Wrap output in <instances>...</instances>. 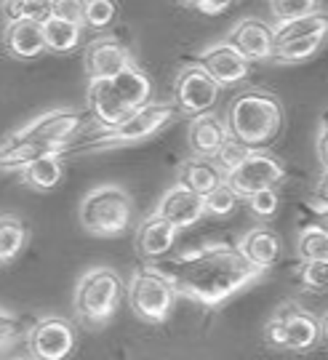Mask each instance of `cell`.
Here are the masks:
<instances>
[{"label":"cell","instance_id":"cell-1","mask_svg":"<svg viewBox=\"0 0 328 360\" xmlns=\"http://www.w3.org/2000/svg\"><path fill=\"white\" fill-rule=\"evenodd\" d=\"M171 281L174 291L198 302L203 307H219L256 281L259 270L240 257L238 248L225 243H208L182 251L163 267H158Z\"/></svg>","mask_w":328,"mask_h":360},{"label":"cell","instance_id":"cell-2","mask_svg":"<svg viewBox=\"0 0 328 360\" xmlns=\"http://www.w3.org/2000/svg\"><path fill=\"white\" fill-rule=\"evenodd\" d=\"M225 123L232 139L246 144L248 150H265L283 129V104L270 91L248 89L232 96Z\"/></svg>","mask_w":328,"mask_h":360},{"label":"cell","instance_id":"cell-3","mask_svg":"<svg viewBox=\"0 0 328 360\" xmlns=\"http://www.w3.org/2000/svg\"><path fill=\"white\" fill-rule=\"evenodd\" d=\"M128 285L113 267H94L75 285V307L77 321L89 328H101L115 318Z\"/></svg>","mask_w":328,"mask_h":360},{"label":"cell","instance_id":"cell-4","mask_svg":"<svg viewBox=\"0 0 328 360\" xmlns=\"http://www.w3.org/2000/svg\"><path fill=\"white\" fill-rule=\"evenodd\" d=\"M77 219L80 227L94 238H118L128 232L134 219L131 195L120 184H99L83 195Z\"/></svg>","mask_w":328,"mask_h":360},{"label":"cell","instance_id":"cell-5","mask_svg":"<svg viewBox=\"0 0 328 360\" xmlns=\"http://www.w3.org/2000/svg\"><path fill=\"white\" fill-rule=\"evenodd\" d=\"M177 104L168 102H150L147 107L137 110L128 117L123 126L113 131H104L99 139H94L83 147V153H104V150H118V147H131V144H141L158 136L163 129L171 126V120L177 117Z\"/></svg>","mask_w":328,"mask_h":360},{"label":"cell","instance_id":"cell-6","mask_svg":"<svg viewBox=\"0 0 328 360\" xmlns=\"http://www.w3.org/2000/svg\"><path fill=\"white\" fill-rule=\"evenodd\" d=\"M174 299H177L174 285L158 267H139L131 275L128 304L139 321L150 323V326L165 323L174 309Z\"/></svg>","mask_w":328,"mask_h":360},{"label":"cell","instance_id":"cell-7","mask_svg":"<svg viewBox=\"0 0 328 360\" xmlns=\"http://www.w3.org/2000/svg\"><path fill=\"white\" fill-rule=\"evenodd\" d=\"M86 112L80 110H67V107H56L49 110L43 115L32 117L30 123H25L19 131H13L19 139H27L32 144L46 147L49 153H64L67 144L75 139L80 131L86 129Z\"/></svg>","mask_w":328,"mask_h":360},{"label":"cell","instance_id":"cell-8","mask_svg":"<svg viewBox=\"0 0 328 360\" xmlns=\"http://www.w3.org/2000/svg\"><path fill=\"white\" fill-rule=\"evenodd\" d=\"M286 179V166L267 150H251L235 171L227 174V187L240 200H248L262 190H275Z\"/></svg>","mask_w":328,"mask_h":360},{"label":"cell","instance_id":"cell-9","mask_svg":"<svg viewBox=\"0 0 328 360\" xmlns=\"http://www.w3.org/2000/svg\"><path fill=\"white\" fill-rule=\"evenodd\" d=\"M75 347V326L62 315H46L27 328V349L32 360H70Z\"/></svg>","mask_w":328,"mask_h":360},{"label":"cell","instance_id":"cell-10","mask_svg":"<svg viewBox=\"0 0 328 360\" xmlns=\"http://www.w3.org/2000/svg\"><path fill=\"white\" fill-rule=\"evenodd\" d=\"M219 94H222V86L198 62L184 65L177 72V80H174V104H177L179 112L192 117L206 115V112H211V107L216 104Z\"/></svg>","mask_w":328,"mask_h":360},{"label":"cell","instance_id":"cell-11","mask_svg":"<svg viewBox=\"0 0 328 360\" xmlns=\"http://www.w3.org/2000/svg\"><path fill=\"white\" fill-rule=\"evenodd\" d=\"M83 65H86V75L89 80H113L126 67L134 65V56L126 46L113 35H101V38L91 40L83 51Z\"/></svg>","mask_w":328,"mask_h":360},{"label":"cell","instance_id":"cell-12","mask_svg":"<svg viewBox=\"0 0 328 360\" xmlns=\"http://www.w3.org/2000/svg\"><path fill=\"white\" fill-rule=\"evenodd\" d=\"M198 65L214 77L222 89H225V86H235V83H240V80H246L248 72H251V62H248V59H246L229 40H222V43L208 46V49L201 53Z\"/></svg>","mask_w":328,"mask_h":360},{"label":"cell","instance_id":"cell-13","mask_svg":"<svg viewBox=\"0 0 328 360\" xmlns=\"http://www.w3.org/2000/svg\"><path fill=\"white\" fill-rule=\"evenodd\" d=\"M86 102H89L91 117L99 123L101 129H107V131L123 126L128 117L134 115V110H131V107L120 99V94L115 91L113 80H89Z\"/></svg>","mask_w":328,"mask_h":360},{"label":"cell","instance_id":"cell-14","mask_svg":"<svg viewBox=\"0 0 328 360\" xmlns=\"http://www.w3.org/2000/svg\"><path fill=\"white\" fill-rule=\"evenodd\" d=\"M158 217H163L165 221H171L177 230H184V227H192L198 224L203 217H206V200L203 195L192 193L184 184H174L163 193V198L158 200V208H155Z\"/></svg>","mask_w":328,"mask_h":360},{"label":"cell","instance_id":"cell-15","mask_svg":"<svg viewBox=\"0 0 328 360\" xmlns=\"http://www.w3.org/2000/svg\"><path fill=\"white\" fill-rule=\"evenodd\" d=\"M227 40L248 62H265L275 56V27H270L256 16L240 19Z\"/></svg>","mask_w":328,"mask_h":360},{"label":"cell","instance_id":"cell-16","mask_svg":"<svg viewBox=\"0 0 328 360\" xmlns=\"http://www.w3.org/2000/svg\"><path fill=\"white\" fill-rule=\"evenodd\" d=\"M3 51L16 62H30V59L43 56L49 51L43 22H32V19L6 22V27H3Z\"/></svg>","mask_w":328,"mask_h":360},{"label":"cell","instance_id":"cell-17","mask_svg":"<svg viewBox=\"0 0 328 360\" xmlns=\"http://www.w3.org/2000/svg\"><path fill=\"white\" fill-rule=\"evenodd\" d=\"M177 235L179 230L171 221H165L163 217H158L152 211L150 217L144 219V221H139V227H137V240H134L137 254L144 262H160V259H165L174 251Z\"/></svg>","mask_w":328,"mask_h":360},{"label":"cell","instance_id":"cell-18","mask_svg":"<svg viewBox=\"0 0 328 360\" xmlns=\"http://www.w3.org/2000/svg\"><path fill=\"white\" fill-rule=\"evenodd\" d=\"M286 323V352H313L320 345V321L299 304L278 309Z\"/></svg>","mask_w":328,"mask_h":360},{"label":"cell","instance_id":"cell-19","mask_svg":"<svg viewBox=\"0 0 328 360\" xmlns=\"http://www.w3.org/2000/svg\"><path fill=\"white\" fill-rule=\"evenodd\" d=\"M229 131L225 117L216 112H206L189 120L187 129V144L195 158H216V153L227 144Z\"/></svg>","mask_w":328,"mask_h":360},{"label":"cell","instance_id":"cell-20","mask_svg":"<svg viewBox=\"0 0 328 360\" xmlns=\"http://www.w3.org/2000/svg\"><path fill=\"white\" fill-rule=\"evenodd\" d=\"M179 184L189 187L192 193L198 195H211L219 190L222 184H227V174L222 171V166L216 163L214 158H189L179 166Z\"/></svg>","mask_w":328,"mask_h":360},{"label":"cell","instance_id":"cell-21","mask_svg":"<svg viewBox=\"0 0 328 360\" xmlns=\"http://www.w3.org/2000/svg\"><path fill=\"white\" fill-rule=\"evenodd\" d=\"M240 257L246 259L251 267L262 272L267 267H272L280 257V238L278 232H272L270 227H253L248 230L238 243Z\"/></svg>","mask_w":328,"mask_h":360},{"label":"cell","instance_id":"cell-22","mask_svg":"<svg viewBox=\"0 0 328 360\" xmlns=\"http://www.w3.org/2000/svg\"><path fill=\"white\" fill-rule=\"evenodd\" d=\"M19 179L35 193H53L64 179V153H51L32 160L19 171Z\"/></svg>","mask_w":328,"mask_h":360},{"label":"cell","instance_id":"cell-23","mask_svg":"<svg viewBox=\"0 0 328 360\" xmlns=\"http://www.w3.org/2000/svg\"><path fill=\"white\" fill-rule=\"evenodd\" d=\"M113 86L120 94V99L134 112L152 102V80L147 77V72H141L139 67H137V62L131 67H126L118 77H113Z\"/></svg>","mask_w":328,"mask_h":360},{"label":"cell","instance_id":"cell-24","mask_svg":"<svg viewBox=\"0 0 328 360\" xmlns=\"http://www.w3.org/2000/svg\"><path fill=\"white\" fill-rule=\"evenodd\" d=\"M27 243H30V230L25 219L16 214H0V267L13 264L25 254Z\"/></svg>","mask_w":328,"mask_h":360},{"label":"cell","instance_id":"cell-25","mask_svg":"<svg viewBox=\"0 0 328 360\" xmlns=\"http://www.w3.org/2000/svg\"><path fill=\"white\" fill-rule=\"evenodd\" d=\"M83 30L86 27L77 25V22H67V19L51 16L49 22H43L46 49L51 53H72L83 43Z\"/></svg>","mask_w":328,"mask_h":360},{"label":"cell","instance_id":"cell-26","mask_svg":"<svg viewBox=\"0 0 328 360\" xmlns=\"http://www.w3.org/2000/svg\"><path fill=\"white\" fill-rule=\"evenodd\" d=\"M328 35H315V38H299V40H280L275 43V56L283 65H296V62H304V59H313L323 43H326Z\"/></svg>","mask_w":328,"mask_h":360},{"label":"cell","instance_id":"cell-27","mask_svg":"<svg viewBox=\"0 0 328 360\" xmlns=\"http://www.w3.org/2000/svg\"><path fill=\"white\" fill-rule=\"evenodd\" d=\"M323 8L326 6L320 0H270V13L275 16L278 27L307 19V16H315V13H323Z\"/></svg>","mask_w":328,"mask_h":360},{"label":"cell","instance_id":"cell-28","mask_svg":"<svg viewBox=\"0 0 328 360\" xmlns=\"http://www.w3.org/2000/svg\"><path fill=\"white\" fill-rule=\"evenodd\" d=\"M315 35H328V13H315L291 25L275 27V43L280 40H299V38H315Z\"/></svg>","mask_w":328,"mask_h":360},{"label":"cell","instance_id":"cell-29","mask_svg":"<svg viewBox=\"0 0 328 360\" xmlns=\"http://www.w3.org/2000/svg\"><path fill=\"white\" fill-rule=\"evenodd\" d=\"M8 22L16 19H32V22H49L53 13V0H8L0 6Z\"/></svg>","mask_w":328,"mask_h":360},{"label":"cell","instance_id":"cell-30","mask_svg":"<svg viewBox=\"0 0 328 360\" xmlns=\"http://www.w3.org/2000/svg\"><path fill=\"white\" fill-rule=\"evenodd\" d=\"M296 251L304 262H328V235L317 224H307L299 232Z\"/></svg>","mask_w":328,"mask_h":360},{"label":"cell","instance_id":"cell-31","mask_svg":"<svg viewBox=\"0 0 328 360\" xmlns=\"http://www.w3.org/2000/svg\"><path fill=\"white\" fill-rule=\"evenodd\" d=\"M83 27L89 30H107L115 22L118 13V3L113 0H83Z\"/></svg>","mask_w":328,"mask_h":360},{"label":"cell","instance_id":"cell-32","mask_svg":"<svg viewBox=\"0 0 328 360\" xmlns=\"http://www.w3.org/2000/svg\"><path fill=\"white\" fill-rule=\"evenodd\" d=\"M206 200V214H211V217H229L235 206H238V195L229 190L227 184H222L219 190H214L211 195H206L203 198Z\"/></svg>","mask_w":328,"mask_h":360},{"label":"cell","instance_id":"cell-33","mask_svg":"<svg viewBox=\"0 0 328 360\" xmlns=\"http://www.w3.org/2000/svg\"><path fill=\"white\" fill-rule=\"evenodd\" d=\"M248 153H251V150H248L246 144H240L238 139H232V136H229L227 144H225V147L216 153L214 160L222 166V171H225V174H229V171H235V168H238L240 163L248 158Z\"/></svg>","mask_w":328,"mask_h":360},{"label":"cell","instance_id":"cell-34","mask_svg":"<svg viewBox=\"0 0 328 360\" xmlns=\"http://www.w3.org/2000/svg\"><path fill=\"white\" fill-rule=\"evenodd\" d=\"M22 318L16 315V312H11L8 307H3L0 304V352L3 349H8L22 336Z\"/></svg>","mask_w":328,"mask_h":360},{"label":"cell","instance_id":"cell-35","mask_svg":"<svg viewBox=\"0 0 328 360\" xmlns=\"http://www.w3.org/2000/svg\"><path fill=\"white\" fill-rule=\"evenodd\" d=\"M248 208H251L253 217L259 219H272L278 214V206H280V195L278 190H262V193L251 195L248 200Z\"/></svg>","mask_w":328,"mask_h":360},{"label":"cell","instance_id":"cell-36","mask_svg":"<svg viewBox=\"0 0 328 360\" xmlns=\"http://www.w3.org/2000/svg\"><path fill=\"white\" fill-rule=\"evenodd\" d=\"M299 278L310 291H328V262H304Z\"/></svg>","mask_w":328,"mask_h":360},{"label":"cell","instance_id":"cell-37","mask_svg":"<svg viewBox=\"0 0 328 360\" xmlns=\"http://www.w3.org/2000/svg\"><path fill=\"white\" fill-rule=\"evenodd\" d=\"M265 342L272 349H286V323H283V315L275 312L265 326Z\"/></svg>","mask_w":328,"mask_h":360},{"label":"cell","instance_id":"cell-38","mask_svg":"<svg viewBox=\"0 0 328 360\" xmlns=\"http://www.w3.org/2000/svg\"><path fill=\"white\" fill-rule=\"evenodd\" d=\"M315 155H317V160H320V166H323L328 171V107L323 110L320 120H317Z\"/></svg>","mask_w":328,"mask_h":360},{"label":"cell","instance_id":"cell-39","mask_svg":"<svg viewBox=\"0 0 328 360\" xmlns=\"http://www.w3.org/2000/svg\"><path fill=\"white\" fill-rule=\"evenodd\" d=\"M80 8H83V3H77V0H53V13H51V16L83 25V13H80Z\"/></svg>","mask_w":328,"mask_h":360},{"label":"cell","instance_id":"cell-40","mask_svg":"<svg viewBox=\"0 0 328 360\" xmlns=\"http://www.w3.org/2000/svg\"><path fill=\"white\" fill-rule=\"evenodd\" d=\"M192 8L203 16H219V13H225L232 8V3L229 0H219V3H211V0H195V3H189Z\"/></svg>","mask_w":328,"mask_h":360},{"label":"cell","instance_id":"cell-41","mask_svg":"<svg viewBox=\"0 0 328 360\" xmlns=\"http://www.w3.org/2000/svg\"><path fill=\"white\" fill-rule=\"evenodd\" d=\"M313 208H315V224L328 235V203H320V200H313Z\"/></svg>","mask_w":328,"mask_h":360},{"label":"cell","instance_id":"cell-42","mask_svg":"<svg viewBox=\"0 0 328 360\" xmlns=\"http://www.w3.org/2000/svg\"><path fill=\"white\" fill-rule=\"evenodd\" d=\"M317 195H320V203H328V171H323V176L317 181Z\"/></svg>","mask_w":328,"mask_h":360},{"label":"cell","instance_id":"cell-43","mask_svg":"<svg viewBox=\"0 0 328 360\" xmlns=\"http://www.w3.org/2000/svg\"><path fill=\"white\" fill-rule=\"evenodd\" d=\"M320 345L328 349V312L320 318Z\"/></svg>","mask_w":328,"mask_h":360},{"label":"cell","instance_id":"cell-44","mask_svg":"<svg viewBox=\"0 0 328 360\" xmlns=\"http://www.w3.org/2000/svg\"><path fill=\"white\" fill-rule=\"evenodd\" d=\"M13 360H32V358H13Z\"/></svg>","mask_w":328,"mask_h":360}]
</instances>
